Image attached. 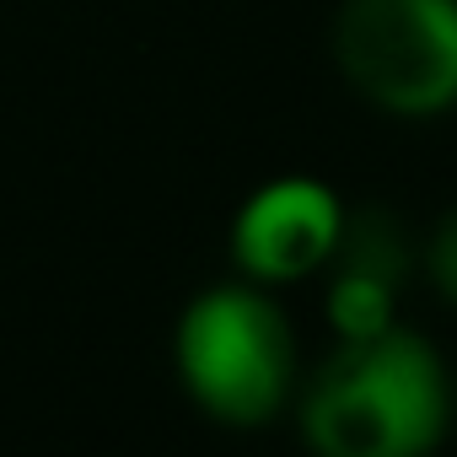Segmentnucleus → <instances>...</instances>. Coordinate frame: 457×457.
Wrapping results in <instances>:
<instances>
[{
	"mask_svg": "<svg viewBox=\"0 0 457 457\" xmlns=\"http://www.w3.org/2000/svg\"><path fill=\"white\" fill-rule=\"evenodd\" d=\"M334 270H350V275H366V280H382V286H403L409 280V264H414V243L403 232V220L393 210H345V226H339V243H334Z\"/></svg>",
	"mask_w": 457,
	"mask_h": 457,
	"instance_id": "39448f33",
	"label": "nucleus"
},
{
	"mask_svg": "<svg viewBox=\"0 0 457 457\" xmlns=\"http://www.w3.org/2000/svg\"><path fill=\"white\" fill-rule=\"evenodd\" d=\"M393 286L382 280H366V275H350V270H334L328 280V323L339 339H361V334H377L393 323Z\"/></svg>",
	"mask_w": 457,
	"mask_h": 457,
	"instance_id": "423d86ee",
	"label": "nucleus"
},
{
	"mask_svg": "<svg viewBox=\"0 0 457 457\" xmlns=\"http://www.w3.org/2000/svg\"><path fill=\"white\" fill-rule=\"evenodd\" d=\"M345 81L398 119L457 108V0H345L334 17Z\"/></svg>",
	"mask_w": 457,
	"mask_h": 457,
	"instance_id": "7ed1b4c3",
	"label": "nucleus"
},
{
	"mask_svg": "<svg viewBox=\"0 0 457 457\" xmlns=\"http://www.w3.org/2000/svg\"><path fill=\"white\" fill-rule=\"evenodd\" d=\"M172 366L183 393L232 430H259L296 398V339L259 280L199 291L172 328Z\"/></svg>",
	"mask_w": 457,
	"mask_h": 457,
	"instance_id": "f03ea898",
	"label": "nucleus"
},
{
	"mask_svg": "<svg viewBox=\"0 0 457 457\" xmlns=\"http://www.w3.org/2000/svg\"><path fill=\"white\" fill-rule=\"evenodd\" d=\"M345 204L318 178H275L253 188L232 220V259L243 280L286 286L334 259Z\"/></svg>",
	"mask_w": 457,
	"mask_h": 457,
	"instance_id": "20e7f679",
	"label": "nucleus"
},
{
	"mask_svg": "<svg viewBox=\"0 0 457 457\" xmlns=\"http://www.w3.org/2000/svg\"><path fill=\"white\" fill-rule=\"evenodd\" d=\"M446 414L441 355L398 323L339 339L302 387V430L323 457H414L441 441Z\"/></svg>",
	"mask_w": 457,
	"mask_h": 457,
	"instance_id": "f257e3e1",
	"label": "nucleus"
},
{
	"mask_svg": "<svg viewBox=\"0 0 457 457\" xmlns=\"http://www.w3.org/2000/svg\"><path fill=\"white\" fill-rule=\"evenodd\" d=\"M430 280L446 302H457V215H446L441 232L430 237Z\"/></svg>",
	"mask_w": 457,
	"mask_h": 457,
	"instance_id": "0eeeda50",
	"label": "nucleus"
}]
</instances>
